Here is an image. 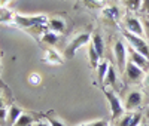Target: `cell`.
I'll list each match as a JSON object with an SVG mask.
<instances>
[{
	"label": "cell",
	"mask_w": 149,
	"mask_h": 126,
	"mask_svg": "<svg viewBox=\"0 0 149 126\" xmlns=\"http://www.w3.org/2000/svg\"><path fill=\"white\" fill-rule=\"evenodd\" d=\"M34 123V119L30 116V114H26V113H22L19 116V119L17 120V123L14 126H31Z\"/></svg>",
	"instance_id": "cell-19"
},
{
	"label": "cell",
	"mask_w": 149,
	"mask_h": 126,
	"mask_svg": "<svg viewBox=\"0 0 149 126\" xmlns=\"http://www.w3.org/2000/svg\"><path fill=\"white\" fill-rule=\"evenodd\" d=\"M143 0H122V3L125 5L130 10H140Z\"/></svg>",
	"instance_id": "cell-20"
},
{
	"label": "cell",
	"mask_w": 149,
	"mask_h": 126,
	"mask_svg": "<svg viewBox=\"0 0 149 126\" xmlns=\"http://www.w3.org/2000/svg\"><path fill=\"white\" fill-rule=\"evenodd\" d=\"M2 108H5V107H3V99H2V95H0V110H2Z\"/></svg>",
	"instance_id": "cell-31"
},
{
	"label": "cell",
	"mask_w": 149,
	"mask_h": 126,
	"mask_svg": "<svg viewBox=\"0 0 149 126\" xmlns=\"http://www.w3.org/2000/svg\"><path fill=\"white\" fill-rule=\"evenodd\" d=\"M14 22L18 27L30 28V27H42L43 24H48V18L45 15H34V17H26V15H15Z\"/></svg>",
	"instance_id": "cell-4"
},
{
	"label": "cell",
	"mask_w": 149,
	"mask_h": 126,
	"mask_svg": "<svg viewBox=\"0 0 149 126\" xmlns=\"http://www.w3.org/2000/svg\"><path fill=\"white\" fill-rule=\"evenodd\" d=\"M124 39L127 40L130 48H133L134 50H137L139 54H142L143 56H146L149 59V43L146 42L145 37H139V36L131 34L125 30L124 31Z\"/></svg>",
	"instance_id": "cell-1"
},
{
	"label": "cell",
	"mask_w": 149,
	"mask_h": 126,
	"mask_svg": "<svg viewBox=\"0 0 149 126\" xmlns=\"http://www.w3.org/2000/svg\"><path fill=\"white\" fill-rule=\"evenodd\" d=\"M48 123H49V126H66L63 122H61L60 119H57V117H54V116H51V117H48V120H46Z\"/></svg>",
	"instance_id": "cell-22"
},
{
	"label": "cell",
	"mask_w": 149,
	"mask_h": 126,
	"mask_svg": "<svg viewBox=\"0 0 149 126\" xmlns=\"http://www.w3.org/2000/svg\"><path fill=\"white\" fill-rule=\"evenodd\" d=\"M125 28L131 34H136L139 37H145L143 24H142V21L137 17H127L125 18Z\"/></svg>",
	"instance_id": "cell-9"
},
{
	"label": "cell",
	"mask_w": 149,
	"mask_h": 126,
	"mask_svg": "<svg viewBox=\"0 0 149 126\" xmlns=\"http://www.w3.org/2000/svg\"><path fill=\"white\" fill-rule=\"evenodd\" d=\"M142 24H143L145 39H146V40H149V21H148V19H143V21H142Z\"/></svg>",
	"instance_id": "cell-24"
},
{
	"label": "cell",
	"mask_w": 149,
	"mask_h": 126,
	"mask_svg": "<svg viewBox=\"0 0 149 126\" xmlns=\"http://www.w3.org/2000/svg\"><path fill=\"white\" fill-rule=\"evenodd\" d=\"M91 45H93L94 49L97 50V54L100 55V56H103V54H104V42H103L102 34H98V33L93 34V36H91Z\"/></svg>",
	"instance_id": "cell-14"
},
{
	"label": "cell",
	"mask_w": 149,
	"mask_h": 126,
	"mask_svg": "<svg viewBox=\"0 0 149 126\" xmlns=\"http://www.w3.org/2000/svg\"><path fill=\"white\" fill-rule=\"evenodd\" d=\"M124 74L127 76V79L130 83H139L145 79V71L143 68L137 67L136 64H133L131 61H127V65H125V71Z\"/></svg>",
	"instance_id": "cell-7"
},
{
	"label": "cell",
	"mask_w": 149,
	"mask_h": 126,
	"mask_svg": "<svg viewBox=\"0 0 149 126\" xmlns=\"http://www.w3.org/2000/svg\"><path fill=\"white\" fill-rule=\"evenodd\" d=\"M143 82H145V85H146V86H149V74H145Z\"/></svg>",
	"instance_id": "cell-29"
},
{
	"label": "cell",
	"mask_w": 149,
	"mask_h": 126,
	"mask_svg": "<svg viewBox=\"0 0 149 126\" xmlns=\"http://www.w3.org/2000/svg\"><path fill=\"white\" fill-rule=\"evenodd\" d=\"M90 40H91V36H90L88 33H81V34H78V36L67 45V48H66V50H64L66 58H67V59H72V58L74 56V54H76V50L81 49V48L85 46V45H88Z\"/></svg>",
	"instance_id": "cell-5"
},
{
	"label": "cell",
	"mask_w": 149,
	"mask_h": 126,
	"mask_svg": "<svg viewBox=\"0 0 149 126\" xmlns=\"http://www.w3.org/2000/svg\"><path fill=\"white\" fill-rule=\"evenodd\" d=\"M46 25L49 27V31H52V33H55V34L63 33V31H64V27H66L64 21L60 19V18H52V19H49Z\"/></svg>",
	"instance_id": "cell-13"
},
{
	"label": "cell",
	"mask_w": 149,
	"mask_h": 126,
	"mask_svg": "<svg viewBox=\"0 0 149 126\" xmlns=\"http://www.w3.org/2000/svg\"><path fill=\"white\" fill-rule=\"evenodd\" d=\"M9 2H10V0H0V8H5Z\"/></svg>",
	"instance_id": "cell-28"
},
{
	"label": "cell",
	"mask_w": 149,
	"mask_h": 126,
	"mask_svg": "<svg viewBox=\"0 0 149 126\" xmlns=\"http://www.w3.org/2000/svg\"><path fill=\"white\" fill-rule=\"evenodd\" d=\"M45 59H46L48 64H54V65H60V64L64 62V59L61 58V55L52 48H48L45 50Z\"/></svg>",
	"instance_id": "cell-12"
},
{
	"label": "cell",
	"mask_w": 149,
	"mask_h": 126,
	"mask_svg": "<svg viewBox=\"0 0 149 126\" xmlns=\"http://www.w3.org/2000/svg\"><path fill=\"white\" fill-rule=\"evenodd\" d=\"M6 114H8V111H6V108H2V110H0V120H3V119H6Z\"/></svg>",
	"instance_id": "cell-26"
},
{
	"label": "cell",
	"mask_w": 149,
	"mask_h": 126,
	"mask_svg": "<svg viewBox=\"0 0 149 126\" xmlns=\"http://www.w3.org/2000/svg\"><path fill=\"white\" fill-rule=\"evenodd\" d=\"M22 108L17 107V105H10L8 110V114H6V125L8 126H14L17 123V120L19 119V116L22 114Z\"/></svg>",
	"instance_id": "cell-11"
},
{
	"label": "cell",
	"mask_w": 149,
	"mask_h": 126,
	"mask_svg": "<svg viewBox=\"0 0 149 126\" xmlns=\"http://www.w3.org/2000/svg\"><path fill=\"white\" fill-rule=\"evenodd\" d=\"M29 82L31 83V85H39L40 82H42V77H40V76L39 74H37V73H31L30 76H29Z\"/></svg>",
	"instance_id": "cell-21"
},
{
	"label": "cell",
	"mask_w": 149,
	"mask_h": 126,
	"mask_svg": "<svg viewBox=\"0 0 149 126\" xmlns=\"http://www.w3.org/2000/svg\"><path fill=\"white\" fill-rule=\"evenodd\" d=\"M140 12H142V14H146V15H149V0H143V2H142Z\"/></svg>",
	"instance_id": "cell-25"
},
{
	"label": "cell",
	"mask_w": 149,
	"mask_h": 126,
	"mask_svg": "<svg viewBox=\"0 0 149 126\" xmlns=\"http://www.w3.org/2000/svg\"><path fill=\"white\" fill-rule=\"evenodd\" d=\"M109 67H110V64H109V61H106V59L100 61V64L97 65V68H95L97 70V79H98V82H100V83L104 82V77H106V74H107Z\"/></svg>",
	"instance_id": "cell-16"
},
{
	"label": "cell",
	"mask_w": 149,
	"mask_h": 126,
	"mask_svg": "<svg viewBox=\"0 0 149 126\" xmlns=\"http://www.w3.org/2000/svg\"><path fill=\"white\" fill-rule=\"evenodd\" d=\"M31 126H49L48 122H34Z\"/></svg>",
	"instance_id": "cell-27"
},
{
	"label": "cell",
	"mask_w": 149,
	"mask_h": 126,
	"mask_svg": "<svg viewBox=\"0 0 149 126\" xmlns=\"http://www.w3.org/2000/svg\"><path fill=\"white\" fill-rule=\"evenodd\" d=\"M142 103H143V94L140 91H137V89H133L127 95L124 108H125V111H134V110H137L142 105Z\"/></svg>",
	"instance_id": "cell-8"
},
{
	"label": "cell",
	"mask_w": 149,
	"mask_h": 126,
	"mask_svg": "<svg viewBox=\"0 0 149 126\" xmlns=\"http://www.w3.org/2000/svg\"><path fill=\"white\" fill-rule=\"evenodd\" d=\"M104 95L109 101V105H110V114H112V119L113 120H118L124 113H125V108H124L122 103H121V99L118 98V95L109 89V87H104Z\"/></svg>",
	"instance_id": "cell-3"
},
{
	"label": "cell",
	"mask_w": 149,
	"mask_h": 126,
	"mask_svg": "<svg viewBox=\"0 0 149 126\" xmlns=\"http://www.w3.org/2000/svg\"><path fill=\"white\" fill-rule=\"evenodd\" d=\"M79 126H109V123L106 120H95V122H90V123H84Z\"/></svg>",
	"instance_id": "cell-23"
},
{
	"label": "cell",
	"mask_w": 149,
	"mask_h": 126,
	"mask_svg": "<svg viewBox=\"0 0 149 126\" xmlns=\"http://www.w3.org/2000/svg\"><path fill=\"white\" fill-rule=\"evenodd\" d=\"M146 19H148V21H149V15H146Z\"/></svg>",
	"instance_id": "cell-33"
},
{
	"label": "cell",
	"mask_w": 149,
	"mask_h": 126,
	"mask_svg": "<svg viewBox=\"0 0 149 126\" xmlns=\"http://www.w3.org/2000/svg\"><path fill=\"white\" fill-rule=\"evenodd\" d=\"M128 61H131L133 64H136L137 67H140L143 70L149 65V59L146 56H143L142 54H139L137 50H134L133 48H130V46H128Z\"/></svg>",
	"instance_id": "cell-10"
},
{
	"label": "cell",
	"mask_w": 149,
	"mask_h": 126,
	"mask_svg": "<svg viewBox=\"0 0 149 126\" xmlns=\"http://www.w3.org/2000/svg\"><path fill=\"white\" fill-rule=\"evenodd\" d=\"M145 116H146V119L149 120V107L146 108V111H145Z\"/></svg>",
	"instance_id": "cell-30"
},
{
	"label": "cell",
	"mask_w": 149,
	"mask_h": 126,
	"mask_svg": "<svg viewBox=\"0 0 149 126\" xmlns=\"http://www.w3.org/2000/svg\"><path fill=\"white\" fill-rule=\"evenodd\" d=\"M58 34H55V33H52V31H46L43 36H42V40H43V43H46V45H49V46H54V45H57L58 43Z\"/></svg>",
	"instance_id": "cell-18"
},
{
	"label": "cell",
	"mask_w": 149,
	"mask_h": 126,
	"mask_svg": "<svg viewBox=\"0 0 149 126\" xmlns=\"http://www.w3.org/2000/svg\"><path fill=\"white\" fill-rule=\"evenodd\" d=\"M88 58H90L91 67H94V68H97V65L100 64V61H102V56L97 54V50L94 49V46L91 43H88Z\"/></svg>",
	"instance_id": "cell-17"
},
{
	"label": "cell",
	"mask_w": 149,
	"mask_h": 126,
	"mask_svg": "<svg viewBox=\"0 0 149 126\" xmlns=\"http://www.w3.org/2000/svg\"><path fill=\"white\" fill-rule=\"evenodd\" d=\"M113 54H115V61H116V67L121 73L125 71V65L128 61V46L125 45L122 39H118L113 43Z\"/></svg>",
	"instance_id": "cell-2"
},
{
	"label": "cell",
	"mask_w": 149,
	"mask_h": 126,
	"mask_svg": "<svg viewBox=\"0 0 149 126\" xmlns=\"http://www.w3.org/2000/svg\"><path fill=\"white\" fill-rule=\"evenodd\" d=\"M103 85H104V87H115V85H116V70H115V67H112V65L109 67Z\"/></svg>",
	"instance_id": "cell-15"
},
{
	"label": "cell",
	"mask_w": 149,
	"mask_h": 126,
	"mask_svg": "<svg viewBox=\"0 0 149 126\" xmlns=\"http://www.w3.org/2000/svg\"><path fill=\"white\" fill-rule=\"evenodd\" d=\"M139 126H146V125H145V123H140V125H139Z\"/></svg>",
	"instance_id": "cell-32"
},
{
	"label": "cell",
	"mask_w": 149,
	"mask_h": 126,
	"mask_svg": "<svg viewBox=\"0 0 149 126\" xmlns=\"http://www.w3.org/2000/svg\"><path fill=\"white\" fill-rule=\"evenodd\" d=\"M143 114L137 111H125L116 120V126H139L142 123Z\"/></svg>",
	"instance_id": "cell-6"
}]
</instances>
